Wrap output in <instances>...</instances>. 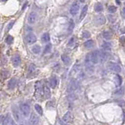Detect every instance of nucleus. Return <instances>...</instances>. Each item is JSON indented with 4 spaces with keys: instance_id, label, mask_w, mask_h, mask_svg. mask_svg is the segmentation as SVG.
I'll list each match as a JSON object with an SVG mask.
<instances>
[{
    "instance_id": "nucleus-10",
    "label": "nucleus",
    "mask_w": 125,
    "mask_h": 125,
    "mask_svg": "<svg viewBox=\"0 0 125 125\" xmlns=\"http://www.w3.org/2000/svg\"><path fill=\"white\" fill-rule=\"evenodd\" d=\"M37 17H38V16L36 12H32V13H30V14L28 15V23H30V24H34L37 21Z\"/></svg>"
},
{
    "instance_id": "nucleus-18",
    "label": "nucleus",
    "mask_w": 125,
    "mask_h": 125,
    "mask_svg": "<svg viewBox=\"0 0 125 125\" xmlns=\"http://www.w3.org/2000/svg\"><path fill=\"white\" fill-rule=\"evenodd\" d=\"M21 61V57L19 55H16V56H14L12 59V63L15 67H17V66L20 65Z\"/></svg>"
},
{
    "instance_id": "nucleus-13",
    "label": "nucleus",
    "mask_w": 125,
    "mask_h": 125,
    "mask_svg": "<svg viewBox=\"0 0 125 125\" xmlns=\"http://www.w3.org/2000/svg\"><path fill=\"white\" fill-rule=\"evenodd\" d=\"M35 94H36V97L38 95L40 97L42 95V94L43 95V93H42V86L40 81H37L36 84V93Z\"/></svg>"
},
{
    "instance_id": "nucleus-28",
    "label": "nucleus",
    "mask_w": 125,
    "mask_h": 125,
    "mask_svg": "<svg viewBox=\"0 0 125 125\" xmlns=\"http://www.w3.org/2000/svg\"><path fill=\"white\" fill-rule=\"evenodd\" d=\"M101 48L103 49V50L107 51V50H110L112 48V45L109 42H104L102 45H101Z\"/></svg>"
},
{
    "instance_id": "nucleus-5",
    "label": "nucleus",
    "mask_w": 125,
    "mask_h": 125,
    "mask_svg": "<svg viewBox=\"0 0 125 125\" xmlns=\"http://www.w3.org/2000/svg\"><path fill=\"white\" fill-rule=\"evenodd\" d=\"M108 67L110 70H112V71H114L116 73H120L121 71L120 66L119 64L116 63V62H109Z\"/></svg>"
},
{
    "instance_id": "nucleus-30",
    "label": "nucleus",
    "mask_w": 125,
    "mask_h": 125,
    "mask_svg": "<svg viewBox=\"0 0 125 125\" xmlns=\"http://www.w3.org/2000/svg\"><path fill=\"white\" fill-rule=\"evenodd\" d=\"M115 82L117 86H120V85H121V84H122V78H121V77L119 75V74H116L115 76Z\"/></svg>"
},
{
    "instance_id": "nucleus-44",
    "label": "nucleus",
    "mask_w": 125,
    "mask_h": 125,
    "mask_svg": "<svg viewBox=\"0 0 125 125\" xmlns=\"http://www.w3.org/2000/svg\"><path fill=\"white\" fill-rule=\"evenodd\" d=\"M0 120H1V116H0Z\"/></svg>"
},
{
    "instance_id": "nucleus-40",
    "label": "nucleus",
    "mask_w": 125,
    "mask_h": 125,
    "mask_svg": "<svg viewBox=\"0 0 125 125\" xmlns=\"http://www.w3.org/2000/svg\"><path fill=\"white\" fill-rule=\"evenodd\" d=\"M121 14H122L123 17L125 19V8H124V9L122 10V11H121Z\"/></svg>"
},
{
    "instance_id": "nucleus-24",
    "label": "nucleus",
    "mask_w": 125,
    "mask_h": 125,
    "mask_svg": "<svg viewBox=\"0 0 125 125\" xmlns=\"http://www.w3.org/2000/svg\"><path fill=\"white\" fill-rule=\"evenodd\" d=\"M10 76V73L9 71H7L6 70H2L0 71V77H1L2 79H6V78H8Z\"/></svg>"
},
{
    "instance_id": "nucleus-16",
    "label": "nucleus",
    "mask_w": 125,
    "mask_h": 125,
    "mask_svg": "<svg viewBox=\"0 0 125 125\" xmlns=\"http://www.w3.org/2000/svg\"><path fill=\"white\" fill-rule=\"evenodd\" d=\"M49 85L51 88H55L57 85V78L55 76H52L49 79Z\"/></svg>"
},
{
    "instance_id": "nucleus-20",
    "label": "nucleus",
    "mask_w": 125,
    "mask_h": 125,
    "mask_svg": "<svg viewBox=\"0 0 125 125\" xmlns=\"http://www.w3.org/2000/svg\"><path fill=\"white\" fill-rule=\"evenodd\" d=\"M61 60L63 61L64 64L66 66H69L70 64V62H71V59H70V57L66 54L61 55Z\"/></svg>"
},
{
    "instance_id": "nucleus-14",
    "label": "nucleus",
    "mask_w": 125,
    "mask_h": 125,
    "mask_svg": "<svg viewBox=\"0 0 125 125\" xmlns=\"http://www.w3.org/2000/svg\"><path fill=\"white\" fill-rule=\"evenodd\" d=\"M42 93H43V96L45 99H49L50 97V90L46 84L42 85Z\"/></svg>"
},
{
    "instance_id": "nucleus-31",
    "label": "nucleus",
    "mask_w": 125,
    "mask_h": 125,
    "mask_svg": "<svg viewBox=\"0 0 125 125\" xmlns=\"http://www.w3.org/2000/svg\"><path fill=\"white\" fill-rule=\"evenodd\" d=\"M35 109H36V112L39 113L40 115H42V113H43V111H42V108L40 105L39 104H36L35 105Z\"/></svg>"
},
{
    "instance_id": "nucleus-42",
    "label": "nucleus",
    "mask_w": 125,
    "mask_h": 125,
    "mask_svg": "<svg viewBox=\"0 0 125 125\" xmlns=\"http://www.w3.org/2000/svg\"><path fill=\"white\" fill-rule=\"evenodd\" d=\"M11 124H12V125H17L16 122H14V121H12V122H11Z\"/></svg>"
},
{
    "instance_id": "nucleus-26",
    "label": "nucleus",
    "mask_w": 125,
    "mask_h": 125,
    "mask_svg": "<svg viewBox=\"0 0 125 125\" xmlns=\"http://www.w3.org/2000/svg\"><path fill=\"white\" fill-rule=\"evenodd\" d=\"M95 10L97 13H100L103 10V6L101 5V3L100 2H97L95 6Z\"/></svg>"
},
{
    "instance_id": "nucleus-34",
    "label": "nucleus",
    "mask_w": 125,
    "mask_h": 125,
    "mask_svg": "<svg viewBox=\"0 0 125 125\" xmlns=\"http://www.w3.org/2000/svg\"><path fill=\"white\" fill-rule=\"evenodd\" d=\"M51 49H52V46L50 44H48V45H46V47H45V49H44V51H43V52L45 54L46 53H49L50 52V51H51Z\"/></svg>"
},
{
    "instance_id": "nucleus-23",
    "label": "nucleus",
    "mask_w": 125,
    "mask_h": 125,
    "mask_svg": "<svg viewBox=\"0 0 125 125\" xmlns=\"http://www.w3.org/2000/svg\"><path fill=\"white\" fill-rule=\"evenodd\" d=\"M83 45H84V47L86 49H91L92 47L95 45V42H94L93 40H87L86 42H84V44H83Z\"/></svg>"
},
{
    "instance_id": "nucleus-4",
    "label": "nucleus",
    "mask_w": 125,
    "mask_h": 125,
    "mask_svg": "<svg viewBox=\"0 0 125 125\" xmlns=\"http://www.w3.org/2000/svg\"><path fill=\"white\" fill-rule=\"evenodd\" d=\"M91 60L93 64H97L100 62V54L98 50H95L91 53Z\"/></svg>"
},
{
    "instance_id": "nucleus-12",
    "label": "nucleus",
    "mask_w": 125,
    "mask_h": 125,
    "mask_svg": "<svg viewBox=\"0 0 125 125\" xmlns=\"http://www.w3.org/2000/svg\"><path fill=\"white\" fill-rule=\"evenodd\" d=\"M12 111H13V115H14V117L16 121H17V122H19V121L21 120V113L20 112H19V110L17 109V108L15 106H13V109H12Z\"/></svg>"
},
{
    "instance_id": "nucleus-1",
    "label": "nucleus",
    "mask_w": 125,
    "mask_h": 125,
    "mask_svg": "<svg viewBox=\"0 0 125 125\" xmlns=\"http://www.w3.org/2000/svg\"><path fill=\"white\" fill-rule=\"evenodd\" d=\"M84 64H85L86 70H87V72L92 73L94 71V64L92 63L91 60V54H87V56H86Z\"/></svg>"
},
{
    "instance_id": "nucleus-35",
    "label": "nucleus",
    "mask_w": 125,
    "mask_h": 125,
    "mask_svg": "<svg viewBox=\"0 0 125 125\" xmlns=\"http://www.w3.org/2000/svg\"><path fill=\"white\" fill-rule=\"evenodd\" d=\"M82 36H83V38H89L91 37V33L89 32L88 31H84L82 33Z\"/></svg>"
},
{
    "instance_id": "nucleus-39",
    "label": "nucleus",
    "mask_w": 125,
    "mask_h": 125,
    "mask_svg": "<svg viewBox=\"0 0 125 125\" xmlns=\"http://www.w3.org/2000/svg\"><path fill=\"white\" fill-rule=\"evenodd\" d=\"M73 43H74V38H72L69 40L68 45H69V46H70V45H73Z\"/></svg>"
},
{
    "instance_id": "nucleus-25",
    "label": "nucleus",
    "mask_w": 125,
    "mask_h": 125,
    "mask_svg": "<svg viewBox=\"0 0 125 125\" xmlns=\"http://www.w3.org/2000/svg\"><path fill=\"white\" fill-rule=\"evenodd\" d=\"M32 52L35 54H39L41 52V47L38 45H36L32 47Z\"/></svg>"
},
{
    "instance_id": "nucleus-22",
    "label": "nucleus",
    "mask_w": 125,
    "mask_h": 125,
    "mask_svg": "<svg viewBox=\"0 0 125 125\" xmlns=\"http://www.w3.org/2000/svg\"><path fill=\"white\" fill-rule=\"evenodd\" d=\"M87 10H88V6L87 5L84 6L83 9H82V11H81L80 17V21L83 20V18L86 17V15H87Z\"/></svg>"
},
{
    "instance_id": "nucleus-47",
    "label": "nucleus",
    "mask_w": 125,
    "mask_h": 125,
    "mask_svg": "<svg viewBox=\"0 0 125 125\" xmlns=\"http://www.w3.org/2000/svg\"><path fill=\"white\" fill-rule=\"evenodd\" d=\"M124 5H125V3H124Z\"/></svg>"
},
{
    "instance_id": "nucleus-29",
    "label": "nucleus",
    "mask_w": 125,
    "mask_h": 125,
    "mask_svg": "<svg viewBox=\"0 0 125 125\" xmlns=\"http://www.w3.org/2000/svg\"><path fill=\"white\" fill-rule=\"evenodd\" d=\"M50 34L48 33H44L43 34H42V42H44V43L48 42L50 41Z\"/></svg>"
},
{
    "instance_id": "nucleus-27",
    "label": "nucleus",
    "mask_w": 125,
    "mask_h": 125,
    "mask_svg": "<svg viewBox=\"0 0 125 125\" xmlns=\"http://www.w3.org/2000/svg\"><path fill=\"white\" fill-rule=\"evenodd\" d=\"M102 35H103V38L105 39H106V40H110V39L112 38V34L109 32V31H103Z\"/></svg>"
},
{
    "instance_id": "nucleus-21",
    "label": "nucleus",
    "mask_w": 125,
    "mask_h": 125,
    "mask_svg": "<svg viewBox=\"0 0 125 125\" xmlns=\"http://www.w3.org/2000/svg\"><path fill=\"white\" fill-rule=\"evenodd\" d=\"M15 86H16V79L15 78H11L8 82L7 87H8L10 90H13L15 88Z\"/></svg>"
},
{
    "instance_id": "nucleus-36",
    "label": "nucleus",
    "mask_w": 125,
    "mask_h": 125,
    "mask_svg": "<svg viewBox=\"0 0 125 125\" xmlns=\"http://www.w3.org/2000/svg\"><path fill=\"white\" fill-rule=\"evenodd\" d=\"M116 10H117V8L115 6H109V8H108V11L109 12V13H114L116 11Z\"/></svg>"
},
{
    "instance_id": "nucleus-37",
    "label": "nucleus",
    "mask_w": 125,
    "mask_h": 125,
    "mask_svg": "<svg viewBox=\"0 0 125 125\" xmlns=\"http://www.w3.org/2000/svg\"><path fill=\"white\" fill-rule=\"evenodd\" d=\"M14 42V38L12 37V36H8L6 38V42L7 43L8 45H10V44H12V42Z\"/></svg>"
},
{
    "instance_id": "nucleus-33",
    "label": "nucleus",
    "mask_w": 125,
    "mask_h": 125,
    "mask_svg": "<svg viewBox=\"0 0 125 125\" xmlns=\"http://www.w3.org/2000/svg\"><path fill=\"white\" fill-rule=\"evenodd\" d=\"M74 27H75V23H74V22H73L72 20H70L69 24V27H68V30H69V32H71V31L73 30Z\"/></svg>"
},
{
    "instance_id": "nucleus-3",
    "label": "nucleus",
    "mask_w": 125,
    "mask_h": 125,
    "mask_svg": "<svg viewBox=\"0 0 125 125\" xmlns=\"http://www.w3.org/2000/svg\"><path fill=\"white\" fill-rule=\"evenodd\" d=\"M21 112L24 116H28L30 114V106L27 103H21L20 105Z\"/></svg>"
},
{
    "instance_id": "nucleus-9",
    "label": "nucleus",
    "mask_w": 125,
    "mask_h": 125,
    "mask_svg": "<svg viewBox=\"0 0 125 125\" xmlns=\"http://www.w3.org/2000/svg\"><path fill=\"white\" fill-rule=\"evenodd\" d=\"M25 39H26V42L28 44L31 45V44H33V43H35L36 42V35H35L34 34L32 33H29L26 35L25 37Z\"/></svg>"
},
{
    "instance_id": "nucleus-2",
    "label": "nucleus",
    "mask_w": 125,
    "mask_h": 125,
    "mask_svg": "<svg viewBox=\"0 0 125 125\" xmlns=\"http://www.w3.org/2000/svg\"><path fill=\"white\" fill-rule=\"evenodd\" d=\"M105 21H106V19H105L104 15H97L95 17V19H94V23L96 26H101L105 23Z\"/></svg>"
},
{
    "instance_id": "nucleus-19",
    "label": "nucleus",
    "mask_w": 125,
    "mask_h": 125,
    "mask_svg": "<svg viewBox=\"0 0 125 125\" xmlns=\"http://www.w3.org/2000/svg\"><path fill=\"white\" fill-rule=\"evenodd\" d=\"M11 122H12V120H11L10 114H6L3 117V120L2 121V125H10Z\"/></svg>"
},
{
    "instance_id": "nucleus-7",
    "label": "nucleus",
    "mask_w": 125,
    "mask_h": 125,
    "mask_svg": "<svg viewBox=\"0 0 125 125\" xmlns=\"http://www.w3.org/2000/svg\"><path fill=\"white\" fill-rule=\"evenodd\" d=\"M62 120L64 121L65 124H70L73 122V116L72 114L71 113V112H67L62 117Z\"/></svg>"
},
{
    "instance_id": "nucleus-46",
    "label": "nucleus",
    "mask_w": 125,
    "mask_h": 125,
    "mask_svg": "<svg viewBox=\"0 0 125 125\" xmlns=\"http://www.w3.org/2000/svg\"><path fill=\"white\" fill-rule=\"evenodd\" d=\"M124 52H125V50H124Z\"/></svg>"
},
{
    "instance_id": "nucleus-8",
    "label": "nucleus",
    "mask_w": 125,
    "mask_h": 125,
    "mask_svg": "<svg viewBox=\"0 0 125 125\" xmlns=\"http://www.w3.org/2000/svg\"><path fill=\"white\" fill-rule=\"evenodd\" d=\"M39 122H40V117L36 114V113H31L30 116V120L29 123L31 125H38Z\"/></svg>"
},
{
    "instance_id": "nucleus-17",
    "label": "nucleus",
    "mask_w": 125,
    "mask_h": 125,
    "mask_svg": "<svg viewBox=\"0 0 125 125\" xmlns=\"http://www.w3.org/2000/svg\"><path fill=\"white\" fill-rule=\"evenodd\" d=\"M36 66L35 64L32 63L30 64L28 68V76H33L35 75V73H36Z\"/></svg>"
},
{
    "instance_id": "nucleus-43",
    "label": "nucleus",
    "mask_w": 125,
    "mask_h": 125,
    "mask_svg": "<svg viewBox=\"0 0 125 125\" xmlns=\"http://www.w3.org/2000/svg\"><path fill=\"white\" fill-rule=\"evenodd\" d=\"M1 1H2V2H6V0H1Z\"/></svg>"
},
{
    "instance_id": "nucleus-15",
    "label": "nucleus",
    "mask_w": 125,
    "mask_h": 125,
    "mask_svg": "<svg viewBox=\"0 0 125 125\" xmlns=\"http://www.w3.org/2000/svg\"><path fill=\"white\" fill-rule=\"evenodd\" d=\"M99 54H100V62H105L109 58V54L106 52V51L105 50H101L99 51Z\"/></svg>"
},
{
    "instance_id": "nucleus-38",
    "label": "nucleus",
    "mask_w": 125,
    "mask_h": 125,
    "mask_svg": "<svg viewBox=\"0 0 125 125\" xmlns=\"http://www.w3.org/2000/svg\"><path fill=\"white\" fill-rule=\"evenodd\" d=\"M14 21H11L8 25H7V27H6V30L7 31H10V29H11V27H13V25H14Z\"/></svg>"
},
{
    "instance_id": "nucleus-32",
    "label": "nucleus",
    "mask_w": 125,
    "mask_h": 125,
    "mask_svg": "<svg viewBox=\"0 0 125 125\" xmlns=\"http://www.w3.org/2000/svg\"><path fill=\"white\" fill-rule=\"evenodd\" d=\"M124 88H117L116 91H115V95H122L124 94Z\"/></svg>"
},
{
    "instance_id": "nucleus-11",
    "label": "nucleus",
    "mask_w": 125,
    "mask_h": 125,
    "mask_svg": "<svg viewBox=\"0 0 125 125\" xmlns=\"http://www.w3.org/2000/svg\"><path fill=\"white\" fill-rule=\"evenodd\" d=\"M78 88V83L76 80H72L70 81V83L69 84V88H68V92H73L76 88Z\"/></svg>"
},
{
    "instance_id": "nucleus-45",
    "label": "nucleus",
    "mask_w": 125,
    "mask_h": 125,
    "mask_svg": "<svg viewBox=\"0 0 125 125\" xmlns=\"http://www.w3.org/2000/svg\"><path fill=\"white\" fill-rule=\"evenodd\" d=\"M28 125H31V124H30V123H29V124H28Z\"/></svg>"
},
{
    "instance_id": "nucleus-6",
    "label": "nucleus",
    "mask_w": 125,
    "mask_h": 125,
    "mask_svg": "<svg viewBox=\"0 0 125 125\" xmlns=\"http://www.w3.org/2000/svg\"><path fill=\"white\" fill-rule=\"evenodd\" d=\"M80 10V3L79 2H74L72 3V5L71 6V8H70V13H71L72 16H75L78 12H79Z\"/></svg>"
},
{
    "instance_id": "nucleus-41",
    "label": "nucleus",
    "mask_w": 125,
    "mask_h": 125,
    "mask_svg": "<svg viewBox=\"0 0 125 125\" xmlns=\"http://www.w3.org/2000/svg\"><path fill=\"white\" fill-rule=\"evenodd\" d=\"M116 2L118 4V5H120V0H116Z\"/></svg>"
}]
</instances>
